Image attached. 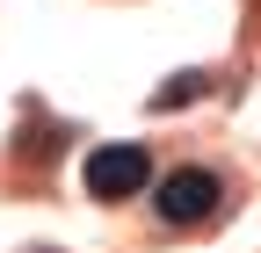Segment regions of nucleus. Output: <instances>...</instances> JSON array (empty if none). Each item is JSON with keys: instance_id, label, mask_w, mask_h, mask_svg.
<instances>
[{"instance_id": "obj_3", "label": "nucleus", "mask_w": 261, "mask_h": 253, "mask_svg": "<svg viewBox=\"0 0 261 253\" xmlns=\"http://www.w3.org/2000/svg\"><path fill=\"white\" fill-rule=\"evenodd\" d=\"M203 94H211V73H174L167 87H152V109L174 116V109H189V102H203Z\"/></svg>"}, {"instance_id": "obj_4", "label": "nucleus", "mask_w": 261, "mask_h": 253, "mask_svg": "<svg viewBox=\"0 0 261 253\" xmlns=\"http://www.w3.org/2000/svg\"><path fill=\"white\" fill-rule=\"evenodd\" d=\"M37 253H51V246H37Z\"/></svg>"}, {"instance_id": "obj_1", "label": "nucleus", "mask_w": 261, "mask_h": 253, "mask_svg": "<svg viewBox=\"0 0 261 253\" xmlns=\"http://www.w3.org/2000/svg\"><path fill=\"white\" fill-rule=\"evenodd\" d=\"M225 210V174L218 167H174L152 181V217L167 232H189V225H211Z\"/></svg>"}, {"instance_id": "obj_2", "label": "nucleus", "mask_w": 261, "mask_h": 253, "mask_svg": "<svg viewBox=\"0 0 261 253\" xmlns=\"http://www.w3.org/2000/svg\"><path fill=\"white\" fill-rule=\"evenodd\" d=\"M80 181H87L94 203H130V196L152 188V152L145 145H94L87 167H80Z\"/></svg>"}]
</instances>
